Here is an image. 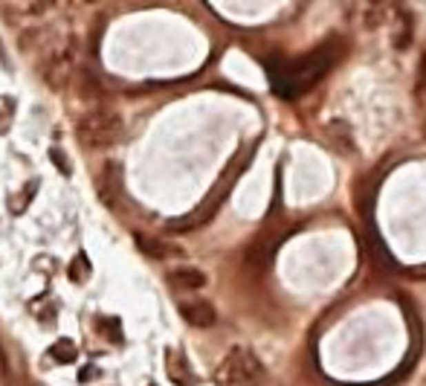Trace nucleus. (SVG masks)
Wrapping results in <instances>:
<instances>
[{
    "instance_id": "obj_1",
    "label": "nucleus",
    "mask_w": 426,
    "mask_h": 386,
    "mask_svg": "<svg viewBox=\"0 0 426 386\" xmlns=\"http://www.w3.org/2000/svg\"><path fill=\"white\" fill-rule=\"evenodd\" d=\"M264 380H267L264 363L247 346H232L215 369L218 386H264Z\"/></svg>"
},
{
    "instance_id": "obj_2",
    "label": "nucleus",
    "mask_w": 426,
    "mask_h": 386,
    "mask_svg": "<svg viewBox=\"0 0 426 386\" xmlns=\"http://www.w3.org/2000/svg\"><path fill=\"white\" fill-rule=\"evenodd\" d=\"M328 67H331V52L319 50V52H310L307 59L296 61V64H270V73H273L281 93L293 96V93L307 90Z\"/></svg>"
},
{
    "instance_id": "obj_3",
    "label": "nucleus",
    "mask_w": 426,
    "mask_h": 386,
    "mask_svg": "<svg viewBox=\"0 0 426 386\" xmlns=\"http://www.w3.org/2000/svg\"><path fill=\"white\" fill-rule=\"evenodd\" d=\"M76 136L84 148H108L119 143L122 136V116L110 108H90L76 122Z\"/></svg>"
},
{
    "instance_id": "obj_4",
    "label": "nucleus",
    "mask_w": 426,
    "mask_h": 386,
    "mask_svg": "<svg viewBox=\"0 0 426 386\" xmlns=\"http://www.w3.org/2000/svg\"><path fill=\"white\" fill-rule=\"evenodd\" d=\"M73 70H76V44L64 41V44H59L50 52L41 76H44L50 90H64L70 85V79H73Z\"/></svg>"
},
{
    "instance_id": "obj_5",
    "label": "nucleus",
    "mask_w": 426,
    "mask_h": 386,
    "mask_svg": "<svg viewBox=\"0 0 426 386\" xmlns=\"http://www.w3.org/2000/svg\"><path fill=\"white\" fill-rule=\"evenodd\" d=\"M345 15L348 21H360L363 30H377V26L389 21V9L386 0H348Z\"/></svg>"
},
{
    "instance_id": "obj_6",
    "label": "nucleus",
    "mask_w": 426,
    "mask_h": 386,
    "mask_svg": "<svg viewBox=\"0 0 426 386\" xmlns=\"http://www.w3.org/2000/svg\"><path fill=\"white\" fill-rule=\"evenodd\" d=\"M96 192H99V198H102V203L108 206V210H116L119 195H122V169L116 163H105V169L96 181Z\"/></svg>"
},
{
    "instance_id": "obj_7",
    "label": "nucleus",
    "mask_w": 426,
    "mask_h": 386,
    "mask_svg": "<svg viewBox=\"0 0 426 386\" xmlns=\"http://www.w3.org/2000/svg\"><path fill=\"white\" fill-rule=\"evenodd\" d=\"M180 316H183V320H186L189 325H194V328H209V325H215V320H218L215 308H212L206 299L183 302V305H180Z\"/></svg>"
},
{
    "instance_id": "obj_8",
    "label": "nucleus",
    "mask_w": 426,
    "mask_h": 386,
    "mask_svg": "<svg viewBox=\"0 0 426 386\" xmlns=\"http://www.w3.org/2000/svg\"><path fill=\"white\" fill-rule=\"evenodd\" d=\"M165 372H168V378H172V383L177 386H194L197 378H194V372L186 360V354L177 352V349H168L165 352Z\"/></svg>"
},
{
    "instance_id": "obj_9",
    "label": "nucleus",
    "mask_w": 426,
    "mask_h": 386,
    "mask_svg": "<svg viewBox=\"0 0 426 386\" xmlns=\"http://www.w3.org/2000/svg\"><path fill=\"white\" fill-rule=\"evenodd\" d=\"M168 285H172L174 291H201L206 285V273L197 267H177L168 273Z\"/></svg>"
},
{
    "instance_id": "obj_10",
    "label": "nucleus",
    "mask_w": 426,
    "mask_h": 386,
    "mask_svg": "<svg viewBox=\"0 0 426 386\" xmlns=\"http://www.w3.org/2000/svg\"><path fill=\"white\" fill-rule=\"evenodd\" d=\"M270 261H273V244H264V241H255L250 250L244 253V265L255 273H261Z\"/></svg>"
},
{
    "instance_id": "obj_11",
    "label": "nucleus",
    "mask_w": 426,
    "mask_h": 386,
    "mask_svg": "<svg viewBox=\"0 0 426 386\" xmlns=\"http://www.w3.org/2000/svg\"><path fill=\"white\" fill-rule=\"evenodd\" d=\"M392 21V41H394V47L397 50H403L409 47V41H412V18L406 15L403 9H394V18Z\"/></svg>"
},
{
    "instance_id": "obj_12",
    "label": "nucleus",
    "mask_w": 426,
    "mask_h": 386,
    "mask_svg": "<svg viewBox=\"0 0 426 386\" xmlns=\"http://www.w3.org/2000/svg\"><path fill=\"white\" fill-rule=\"evenodd\" d=\"M50 357H52L55 363H73L76 357H79V349H76V343H73V340L61 337V340H55V343H52Z\"/></svg>"
},
{
    "instance_id": "obj_13",
    "label": "nucleus",
    "mask_w": 426,
    "mask_h": 386,
    "mask_svg": "<svg viewBox=\"0 0 426 386\" xmlns=\"http://www.w3.org/2000/svg\"><path fill=\"white\" fill-rule=\"evenodd\" d=\"M134 241H136V247H139L142 253H148V256H154V258L168 256V247H165L163 241H157V238H151V236H142V232H136Z\"/></svg>"
},
{
    "instance_id": "obj_14",
    "label": "nucleus",
    "mask_w": 426,
    "mask_h": 386,
    "mask_svg": "<svg viewBox=\"0 0 426 386\" xmlns=\"http://www.w3.org/2000/svg\"><path fill=\"white\" fill-rule=\"evenodd\" d=\"M67 276H70V282H88V276H90V265H88V258H84V253H79L76 256V261L70 265V270H67Z\"/></svg>"
},
{
    "instance_id": "obj_15",
    "label": "nucleus",
    "mask_w": 426,
    "mask_h": 386,
    "mask_svg": "<svg viewBox=\"0 0 426 386\" xmlns=\"http://www.w3.org/2000/svg\"><path fill=\"white\" fill-rule=\"evenodd\" d=\"M99 331L108 334L110 343H122V328H119L116 320H110V316H102V320H99Z\"/></svg>"
},
{
    "instance_id": "obj_16",
    "label": "nucleus",
    "mask_w": 426,
    "mask_h": 386,
    "mask_svg": "<svg viewBox=\"0 0 426 386\" xmlns=\"http://www.w3.org/2000/svg\"><path fill=\"white\" fill-rule=\"evenodd\" d=\"M81 93L99 99V96H102V85H99V79H93L90 73H81Z\"/></svg>"
},
{
    "instance_id": "obj_17",
    "label": "nucleus",
    "mask_w": 426,
    "mask_h": 386,
    "mask_svg": "<svg viewBox=\"0 0 426 386\" xmlns=\"http://www.w3.org/2000/svg\"><path fill=\"white\" fill-rule=\"evenodd\" d=\"M50 157H52V163H55V165H59V169H61V174H70V165L64 163V154H61L59 148H52V151H50Z\"/></svg>"
},
{
    "instance_id": "obj_18",
    "label": "nucleus",
    "mask_w": 426,
    "mask_h": 386,
    "mask_svg": "<svg viewBox=\"0 0 426 386\" xmlns=\"http://www.w3.org/2000/svg\"><path fill=\"white\" fill-rule=\"evenodd\" d=\"M55 3V0H32V6H30V12H35V15H41V12H47L50 6Z\"/></svg>"
},
{
    "instance_id": "obj_19",
    "label": "nucleus",
    "mask_w": 426,
    "mask_h": 386,
    "mask_svg": "<svg viewBox=\"0 0 426 386\" xmlns=\"http://www.w3.org/2000/svg\"><path fill=\"white\" fill-rule=\"evenodd\" d=\"M90 378H99V369H84L81 372V380H90Z\"/></svg>"
}]
</instances>
